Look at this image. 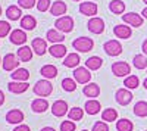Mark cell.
<instances>
[{
    "label": "cell",
    "mask_w": 147,
    "mask_h": 131,
    "mask_svg": "<svg viewBox=\"0 0 147 131\" xmlns=\"http://www.w3.org/2000/svg\"><path fill=\"white\" fill-rule=\"evenodd\" d=\"M32 90H34V93L37 94V96L47 97V96H50V94H52L53 86H52V82L49 80H40V81L35 82V86H34Z\"/></svg>",
    "instance_id": "1"
},
{
    "label": "cell",
    "mask_w": 147,
    "mask_h": 131,
    "mask_svg": "<svg viewBox=\"0 0 147 131\" xmlns=\"http://www.w3.org/2000/svg\"><path fill=\"white\" fill-rule=\"evenodd\" d=\"M72 46H74V49H75L77 52L87 53V52L93 50L94 41H93V38H90V37H80V38H75V40L72 41Z\"/></svg>",
    "instance_id": "2"
},
{
    "label": "cell",
    "mask_w": 147,
    "mask_h": 131,
    "mask_svg": "<svg viewBox=\"0 0 147 131\" xmlns=\"http://www.w3.org/2000/svg\"><path fill=\"white\" fill-rule=\"evenodd\" d=\"M55 27H56L57 31L63 32V34L71 32V31L74 30V19H72L71 16H66V15H65V16H60V18L56 19Z\"/></svg>",
    "instance_id": "3"
},
{
    "label": "cell",
    "mask_w": 147,
    "mask_h": 131,
    "mask_svg": "<svg viewBox=\"0 0 147 131\" xmlns=\"http://www.w3.org/2000/svg\"><path fill=\"white\" fill-rule=\"evenodd\" d=\"M74 78H75L77 82L80 84H88L90 80H91V74H90V69L88 68H82V66H78L74 69Z\"/></svg>",
    "instance_id": "4"
},
{
    "label": "cell",
    "mask_w": 147,
    "mask_h": 131,
    "mask_svg": "<svg viewBox=\"0 0 147 131\" xmlns=\"http://www.w3.org/2000/svg\"><path fill=\"white\" fill-rule=\"evenodd\" d=\"M103 50L109 56H118L122 53V44L118 40H109L103 44Z\"/></svg>",
    "instance_id": "5"
},
{
    "label": "cell",
    "mask_w": 147,
    "mask_h": 131,
    "mask_svg": "<svg viewBox=\"0 0 147 131\" xmlns=\"http://www.w3.org/2000/svg\"><path fill=\"white\" fill-rule=\"evenodd\" d=\"M112 72L115 77H128V74L131 72V66L124 61H119L112 63Z\"/></svg>",
    "instance_id": "6"
},
{
    "label": "cell",
    "mask_w": 147,
    "mask_h": 131,
    "mask_svg": "<svg viewBox=\"0 0 147 131\" xmlns=\"http://www.w3.org/2000/svg\"><path fill=\"white\" fill-rule=\"evenodd\" d=\"M122 19H124V22H127L128 25L131 27H141L143 25V22H144V18L138 14H136V12H128V14H124L122 15Z\"/></svg>",
    "instance_id": "7"
},
{
    "label": "cell",
    "mask_w": 147,
    "mask_h": 131,
    "mask_svg": "<svg viewBox=\"0 0 147 131\" xmlns=\"http://www.w3.org/2000/svg\"><path fill=\"white\" fill-rule=\"evenodd\" d=\"M19 63H21L19 59H18L16 55H13V53H7V55L3 57V62H2L5 71H15V69L19 68Z\"/></svg>",
    "instance_id": "8"
},
{
    "label": "cell",
    "mask_w": 147,
    "mask_h": 131,
    "mask_svg": "<svg viewBox=\"0 0 147 131\" xmlns=\"http://www.w3.org/2000/svg\"><path fill=\"white\" fill-rule=\"evenodd\" d=\"M87 28H88L93 34H102V32L105 31V21H103L102 18L94 16V18H91V19L88 21Z\"/></svg>",
    "instance_id": "9"
},
{
    "label": "cell",
    "mask_w": 147,
    "mask_h": 131,
    "mask_svg": "<svg viewBox=\"0 0 147 131\" xmlns=\"http://www.w3.org/2000/svg\"><path fill=\"white\" fill-rule=\"evenodd\" d=\"M115 99H116V102H118L119 105L127 106V105L131 103V100H132V93H131L128 88H119V90L116 91V94H115Z\"/></svg>",
    "instance_id": "10"
},
{
    "label": "cell",
    "mask_w": 147,
    "mask_h": 131,
    "mask_svg": "<svg viewBox=\"0 0 147 131\" xmlns=\"http://www.w3.org/2000/svg\"><path fill=\"white\" fill-rule=\"evenodd\" d=\"M31 49H32V52L35 53V55H38V56H43L44 53H46V50H47V43H46V40H43V38H32V41H31Z\"/></svg>",
    "instance_id": "11"
},
{
    "label": "cell",
    "mask_w": 147,
    "mask_h": 131,
    "mask_svg": "<svg viewBox=\"0 0 147 131\" xmlns=\"http://www.w3.org/2000/svg\"><path fill=\"white\" fill-rule=\"evenodd\" d=\"M68 103L65 100H56L53 105H52V113L57 118L63 116L65 113H68Z\"/></svg>",
    "instance_id": "12"
},
{
    "label": "cell",
    "mask_w": 147,
    "mask_h": 131,
    "mask_svg": "<svg viewBox=\"0 0 147 131\" xmlns=\"http://www.w3.org/2000/svg\"><path fill=\"white\" fill-rule=\"evenodd\" d=\"M6 121H7L9 124H16V125L22 124V121H24V113H22V111H19V109H10V111L6 113Z\"/></svg>",
    "instance_id": "13"
},
{
    "label": "cell",
    "mask_w": 147,
    "mask_h": 131,
    "mask_svg": "<svg viewBox=\"0 0 147 131\" xmlns=\"http://www.w3.org/2000/svg\"><path fill=\"white\" fill-rule=\"evenodd\" d=\"M28 82H21V81H10L7 82V90L10 93H15V94H21V93H25L28 90Z\"/></svg>",
    "instance_id": "14"
},
{
    "label": "cell",
    "mask_w": 147,
    "mask_h": 131,
    "mask_svg": "<svg viewBox=\"0 0 147 131\" xmlns=\"http://www.w3.org/2000/svg\"><path fill=\"white\" fill-rule=\"evenodd\" d=\"M97 5L94 2H84V3H80V12L82 15H87V16H93L97 14Z\"/></svg>",
    "instance_id": "15"
},
{
    "label": "cell",
    "mask_w": 147,
    "mask_h": 131,
    "mask_svg": "<svg viewBox=\"0 0 147 131\" xmlns=\"http://www.w3.org/2000/svg\"><path fill=\"white\" fill-rule=\"evenodd\" d=\"M27 41V34L24 30H13L10 32V43L16 44V46H22Z\"/></svg>",
    "instance_id": "16"
},
{
    "label": "cell",
    "mask_w": 147,
    "mask_h": 131,
    "mask_svg": "<svg viewBox=\"0 0 147 131\" xmlns=\"http://www.w3.org/2000/svg\"><path fill=\"white\" fill-rule=\"evenodd\" d=\"M66 9H68V6H66V3L65 2H62V0H57V2H53L52 3V7H50V14L53 15V16H65V12H66Z\"/></svg>",
    "instance_id": "17"
},
{
    "label": "cell",
    "mask_w": 147,
    "mask_h": 131,
    "mask_svg": "<svg viewBox=\"0 0 147 131\" xmlns=\"http://www.w3.org/2000/svg\"><path fill=\"white\" fill-rule=\"evenodd\" d=\"M46 38L53 44H62V41L65 40V34L57 30H49L46 34Z\"/></svg>",
    "instance_id": "18"
},
{
    "label": "cell",
    "mask_w": 147,
    "mask_h": 131,
    "mask_svg": "<svg viewBox=\"0 0 147 131\" xmlns=\"http://www.w3.org/2000/svg\"><path fill=\"white\" fill-rule=\"evenodd\" d=\"M31 109L35 112V113H43L49 109V102L46 99H34L32 103H31Z\"/></svg>",
    "instance_id": "19"
},
{
    "label": "cell",
    "mask_w": 147,
    "mask_h": 131,
    "mask_svg": "<svg viewBox=\"0 0 147 131\" xmlns=\"http://www.w3.org/2000/svg\"><path fill=\"white\" fill-rule=\"evenodd\" d=\"M113 34L116 35L118 38H124V40H127V38L131 37L132 30H131V27H128V25H116V27L113 28Z\"/></svg>",
    "instance_id": "20"
},
{
    "label": "cell",
    "mask_w": 147,
    "mask_h": 131,
    "mask_svg": "<svg viewBox=\"0 0 147 131\" xmlns=\"http://www.w3.org/2000/svg\"><path fill=\"white\" fill-rule=\"evenodd\" d=\"M12 80L13 81H21V82H27V80L30 78V71L25 68H18L13 72L10 74Z\"/></svg>",
    "instance_id": "21"
},
{
    "label": "cell",
    "mask_w": 147,
    "mask_h": 131,
    "mask_svg": "<svg viewBox=\"0 0 147 131\" xmlns=\"http://www.w3.org/2000/svg\"><path fill=\"white\" fill-rule=\"evenodd\" d=\"M84 109H85V112H87L88 115H96V113L100 112L102 106H100V102H97L96 99H90V100L85 102Z\"/></svg>",
    "instance_id": "22"
},
{
    "label": "cell",
    "mask_w": 147,
    "mask_h": 131,
    "mask_svg": "<svg viewBox=\"0 0 147 131\" xmlns=\"http://www.w3.org/2000/svg\"><path fill=\"white\" fill-rule=\"evenodd\" d=\"M84 94L87 97H91V99H94V97H97L100 94V87H99V84H96V82H88L87 86H84Z\"/></svg>",
    "instance_id": "23"
},
{
    "label": "cell",
    "mask_w": 147,
    "mask_h": 131,
    "mask_svg": "<svg viewBox=\"0 0 147 131\" xmlns=\"http://www.w3.org/2000/svg\"><path fill=\"white\" fill-rule=\"evenodd\" d=\"M21 27H22V30H25V31H32L37 27V21H35L34 16L25 15V16L21 18Z\"/></svg>",
    "instance_id": "24"
},
{
    "label": "cell",
    "mask_w": 147,
    "mask_h": 131,
    "mask_svg": "<svg viewBox=\"0 0 147 131\" xmlns=\"http://www.w3.org/2000/svg\"><path fill=\"white\" fill-rule=\"evenodd\" d=\"M32 57V49H30V46H21L18 49V59L21 62H30Z\"/></svg>",
    "instance_id": "25"
},
{
    "label": "cell",
    "mask_w": 147,
    "mask_h": 131,
    "mask_svg": "<svg viewBox=\"0 0 147 131\" xmlns=\"http://www.w3.org/2000/svg\"><path fill=\"white\" fill-rule=\"evenodd\" d=\"M49 52H50V55L56 59H60L66 56V46L65 44H52V47L49 49Z\"/></svg>",
    "instance_id": "26"
},
{
    "label": "cell",
    "mask_w": 147,
    "mask_h": 131,
    "mask_svg": "<svg viewBox=\"0 0 147 131\" xmlns=\"http://www.w3.org/2000/svg\"><path fill=\"white\" fill-rule=\"evenodd\" d=\"M80 55L78 53H69L65 56V61H63V65L68 66V68H78L80 65Z\"/></svg>",
    "instance_id": "27"
},
{
    "label": "cell",
    "mask_w": 147,
    "mask_h": 131,
    "mask_svg": "<svg viewBox=\"0 0 147 131\" xmlns=\"http://www.w3.org/2000/svg\"><path fill=\"white\" fill-rule=\"evenodd\" d=\"M40 74H41L46 80L55 78V77H57V68H56L55 65H44V66L40 69Z\"/></svg>",
    "instance_id": "28"
},
{
    "label": "cell",
    "mask_w": 147,
    "mask_h": 131,
    "mask_svg": "<svg viewBox=\"0 0 147 131\" xmlns=\"http://www.w3.org/2000/svg\"><path fill=\"white\" fill-rule=\"evenodd\" d=\"M102 65H103V59L99 56H91L85 61V68H88L91 71H97Z\"/></svg>",
    "instance_id": "29"
},
{
    "label": "cell",
    "mask_w": 147,
    "mask_h": 131,
    "mask_svg": "<svg viewBox=\"0 0 147 131\" xmlns=\"http://www.w3.org/2000/svg\"><path fill=\"white\" fill-rule=\"evenodd\" d=\"M6 16L7 19L10 21H18L21 16H22V12H21V7L19 6H15V5H12L6 9Z\"/></svg>",
    "instance_id": "30"
},
{
    "label": "cell",
    "mask_w": 147,
    "mask_h": 131,
    "mask_svg": "<svg viewBox=\"0 0 147 131\" xmlns=\"http://www.w3.org/2000/svg\"><path fill=\"white\" fill-rule=\"evenodd\" d=\"M102 120H103L105 122L116 121V120H118V112H116V109H113V108H107V109H105V111L102 112Z\"/></svg>",
    "instance_id": "31"
},
{
    "label": "cell",
    "mask_w": 147,
    "mask_h": 131,
    "mask_svg": "<svg viewBox=\"0 0 147 131\" xmlns=\"http://www.w3.org/2000/svg\"><path fill=\"white\" fill-rule=\"evenodd\" d=\"M134 115L140 116V118L147 116V102H144V100L137 102L136 106H134Z\"/></svg>",
    "instance_id": "32"
},
{
    "label": "cell",
    "mask_w": 147,
    "mask_h": 131,
    "mask_svg": "<svg viewBox=\"0 0 147 131\" xmlns=\"http://www.w3.org/2000/svg\"><path fill=\"white\" fill-rule=\"evenodd\" d=\"M109 9L112 10L113 14L121 15V14H124V12H125V3L121 2V0H112L110 5H109Z\"/></svg>",
    "instance_id": "33"
},
{
    "label": "cell",
    "mask_w": 147,
    "mask_h": 131,
    "mask_svg": "<svg viewBox=\"0 0 147 131\" xmlns=\"http://www.w3.org/2000/svg\"><path fill=\"white\" fill-rule=\"evenodd\" d=\"M116 130L118 131H132L134 124L129 120H127V118H122V120L116 121Z\"/></svg>",
    "instance_id": "34"
},
{
    "label": "cell",
    "mask_w": 147,
    "mask_h": 131,
    "mask_svg": "<svg viewBox=\"0 0 147 131\" xmlns=\"http://www.w3.org/2000/svg\"><path fill=\"white\" fill-rule=\"evenodd\" d=\"M132 63L137 69H146L147 68V56L146 55H136L132 59Z\"/></svg>",
    "instance_id": "35"
},
{
    "label": "cell",
    "mask_w": 147,
    "mask_h": 131,
    "mask_svg": "<svg viewBox=\"0 0 147 131\" xmlns=\"http://www.w3.org/2000/svg\"><path fill=\"white\" fill-rule=\"evenodd\" d=\"M138 84H140V80H138L137 75H128V77L125 78V81H124V86H125V88H128V90L137 88Z\"/></svg>",
    "instance_id": "36"
},
{
    "label": "cell",
    "mask_w": 147,
    "mask_h": 131,
    "mask_svg": "<svg viewBox=\"0 0 147 131\" xmlns=\"http://www.w3.org/2000/svg\"><path fill=\"white\" fill-rule=\"evenodd\" d=\"M68 116H69L71 121H81L82 116H84V111H82L81 108H78V106H75V108L69 109Z\"/></svg>",
    "instance_id": "37"
},
{
    "label": "cell",
    "mask_w": 147,
    "mask_h": 131,
    "mask_svg": "<svg viewBox=\"0 0 147 131\" xmlns=\"http://www.w3.org/2000/svg\"><path fill=\"white\" fill-rule=\"evenodd\" d=\"M62 88L65 91H75L77 90V81L72 78H63L62 80Z\"/></svg>",
    "instance_id": "38"
},
{
    "label": "cell",
    "mask_w": 147,
    "mask_h": 131,
    "mask_svg": "<svg viewBox=\"0 0 147 131\" xmlns=\"http://www.w3.org/2000/svg\"><path fill=\"white\" fill-rule=\"evenodd\" d=\"M10 32V24L6 21H0V37H6Z\"/></svg>",
    "instance_id": "39"
},
{
    "label": "cell",
    "mask_w": 147,
    "mask_h": 131,
    "mask_svg": "<svg viewBox=\"0 0 147 131\" xmlns=\"http://www.w3.org/2000/svg\"><path fill=\"white\" fill-rule=\"evenodd\" d=\"M50 7H52L50 0H38V2H37V9H38L40 12L50 10Z\"/></svg>",
    "instance_id": "40"
},
{
    "label": "cell",
    "mask_w": 147,
    "mask_h": 131,
    "mask_svg": "<svg viewBox=\"0 0 147 131\" xmlns=\"http://www.w3.org/2000/svg\"><path fill=\"white\" fill-rule=\"evenodd\" d=\"M77 125L74 121H63L60 124V131H75Z\"/></svg>",
    "instance_id": "41"
},
{
    "label": "cell",
    "mask_w": 147,
    "mask_h": 131,
    "mask_svg": "<svg viewBox=\"0 0 147 131\" xmlns=\"http://www.w3.org/2000/svg\"><path fill=\"white\" fill-rule=\"evenodd\" d=\"M18 5L22 9H32L37 3H35V0H18Z\"/></svg>",
    "instance_id": "42"
},
{
    "label": "cell",
    "mask_w": 147,
    "mask_h": 131,
    "mask_svg": "<svg viewBox=\"0 0 147 131\" xmlns=\"http://www.w3.org/2000/svg\"><path fill=\"white\" fill-rule=\"evenodd\" d=\"M91 131H109L107 122H105V121H97V122L93 125V130H91Z\"/></svg>",
    "instance_id": "43"
},
{
    "label": "cell",
    "mask_w": 147,
    "mask_h": 131,
    "mask_svg": "<svg viewBox=\"0 0 147 131\" xmlns=\"http://www.w3.org/2000/svg\"><path fill=\"white\" fill-rule=\"evenodd\" d=\"M13 131H31V128L28 125H25V124H19V125H16L13 128Z\"/></svg>",
    "instance_id": "44"
},
{
    "label": "cell",
    "mask_w": 147,
    "mask_h": 131,
    "mask_svg": "<svg viewBox=\"0 0 147 131\" xmlns=\"http://www.w3.org/2000/svg\"><path fill=\"white\" fill-rule=\"evenodd\" d=\"M141 50H143V53L147 56V38L143 41V46H141Z\"/></svg>",
    "instance_id": "45"
},
{
    "label": "cell",
    "mask_w": 147,
    "mask_h": 131,
    "mask_svg": "<svg viewBox=\"0 0 147 131\" xmlns=\"http://www.w3.org/2000/svg\"><path fill=\"white\" fill-rule=\"evenodd\" d=\"M3 103H5V93L0 90V106H2Z\"/></svg>",
    "instance_id": "46"
},
{
    "label": "cell",
    "mask_w": 147,
    "mask_h": 131,
    "mask_svg": "<svg viewBox=\"0 0 147 131\" xmlns=\"http://www.w3.org/2000/svg\"><path fill=\"white\" fill-rule=\"evenodd\" d=\"M40 131H56L53 127H44V128H41Z\"/></svg>",
    "instance_id": "47"
},
{
    "label": "cell",
    "mask_w": 147,
    "mask_h": 131,
    "mask_svg": "<svg viewBox=\"0 0 147 131\" xmlns=\"http://www.w3.org/2000/svg\"><path fill=\"white\" fill-rule=\"evenodd\" d=\"M141 16L147 19V7H144V9H143V12H141Z\"/></svg>",
    "instance_id": "48"
},
{
    "label": "cell",
    "mask_w": 147,
    "mask_h": 131,
    "mask_svg": "<svg viewBox=\"0 0 147 131\" xmlns=\"http://www.w3.org/2000/svg\"><path fill=\"white\" fill-rule=\"evenodd\" d=\"M143 86H144V88H146V90H147V78H146V80H144V82H143Z\"/></svg>",
    "instance_id": "49"
},
{
    "label": "cell",
    "mask_w": 147,
    "mask_h": 131,
    "mask_svg": "<svg viewBox=\"0 0 147 131\" xmlns=\"http://www.w3.org/2000/svg\"><path fill=\"white\" fill-rule=\"evenodd\" d=\"M0 15H2V6H0Z\"/></svg>",
    "instance_id": "50"
},
{
    "label": "cell",
    "mask_w": 147,
    "mask_h": 131,
    "mask_svg": "<svg viewBox=\"0 0 147 131\" xmlns=\"http://www.w3.org/2000/svg\"><path fill=\"white\" fill-rule=\"evenodd\" d=\"M143 2H144V3H146V5H147V0H143Z\"/></svg>",
    "instance_id": "51"
},
{
    "label": "cell",
    "mask_w": 147,
    "mask_h": 131,
    "mask_svg": "<svg viewBox=\"0 0 147 131\" xmlns=\"http://www.w3.org/2000/svg\"><path fill=\"white\" fill-rule=\"evenodd\" d=\"M0 63H2V57H0Z\"/></svg>",
    "instance_id": "52"
},
{
    "label": "cell",
    "mask_w": 147,
    "mask_h": 131,
    "mask_svg": "<svg viewBox=\"0 0 147 131\" xmlns=\"http://www.w3.org/2000/svg\"><path fill=\"white\" fill-rule=\"evenodd\" d=\"M82 131H88V130H82Z\"/></svg>",
    "instance_id": "53"
},
{
    "label": "cell",
    "mask_w": 147,
    "mask_h": 131,
    "mask_svg": "<svg viewBox=\"0 0 147 131\" xmlns=\"http://www.w3.org/2000/svg\"><path fill=\"white\" fill-rule=\"evenodd\" d=\"M75 2H80V0H75Z\"/></svg>",
    "instance_id": "54"
},
{
    "label": "cell",
    "mask_w": 147,
    "mask_h": 131,
    "mask_svg": "<svg viewBox=\"0 0 147 131\" xmlns=\"http://www.w3.org/2000/svg\"><path fill=\"white\" fill-rule=\"evenodd\" d=\"M146 131H147V130H146Z\"/></svg>",
    "instance_id": "55"
}]
</instances>
